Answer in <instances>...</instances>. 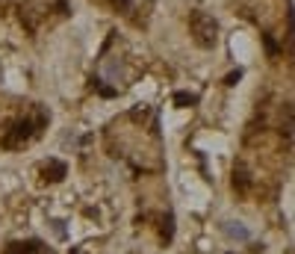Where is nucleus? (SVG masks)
Here are the masks:
<instances>
[{
	"instance_id": "nucleus-4",
	"label": "nucleus",
	"mask_w": 295,
	"mask_h": 254,
	"mask_svg": "<svg viewBox=\"0 0 295 254\" xmlns=\"http://www.w3.org/2000/svg\"><path fill=\"white\" fill-rule=\"evenodd\" d=\"M50 171H53V174H50L53 180H62V174H65V166H62V163H56V160H50Z\"/></svg>"
},
{
	"instance_id": "nucleus-2",
	"label": "nucleus",
	"mask_w": 295,
	"mask_h": 254,
	"mask_svg": "<svg viewBox=\"0 0 295 254\" xmlns=\"http://www.w3.org/2000/svg\"><path fill=\"white\" fill-rule=\"evenodd\" d=\"M6 254H39V242H15V245H9L6 248Z\"/></svg>"
},
{
	"instance_id": "nucleus-3",
	"label": "nucleus",
	"mask_w": 295,
	"mask_h": 254,
	"mask_svg": "<svg viewBox=\"0 0 295 254\" xmlns=\"http://www.w3.org/2000/svg\"><path fill=\"white\" fill-rule=\"evenodd\" d=\"M195 101H198V98H195V95H186V92H177V95H174V103H177V106H192Z\"/></svg>"
},
{
	"instance_id": "nucleus-5",
	"label": "nucleus",
	"mask_w": 295,
	"mask_h": 254,
	"mask_svg": "<svg viewBox=\"0 0 295 254\" xmlns=\"http://www.w3.org/2000/svg\"><path fill=\"white\" fill-rule=\"evenodd\" d=\"M239 77H242V71L236 68V71H230V74H228V80H225V83H228V86H233V83H239Z\"/></svg>"
},
{
	"instance_id": "nucleus-1",
	"label": "nucleus",
	"mask_w": 295,
	"mask_h": 254,
	"mask_svg": "<svg viewBox=\"0 0 295 254\" xmlns=\"http://www.w3.org/2000/svg\"><path fill=\"white\" fill-rule=\"evenodd\" d=\"M189 27H192V35H195V42L201 45V48H213L215 45V21H213V15H207L204 9H195L192 12V18H189Z\"/></svg>"
},
{
	"instance_id": "nucleus-6",
	"label": "nucleus",
	"mask_w": 295,
	"mask_h": 254,
	"mask_svg": "<svg viewBox=\"0 0 295 254\" xmlns=\"http://www.w3.org/2000/svg\"><path fill=\"white\" fill-rule=\"evenodd\" d=\"M266 39V48H269V56H278V45L272 42V35H263Z\"/></svg>"
}]
</instances>
